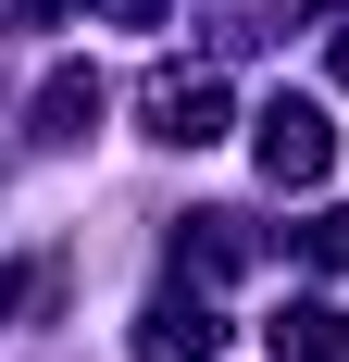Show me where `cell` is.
<instances>
[{"instance_id":"3957f363","label":"cell","mask_w":349,"mask_h":362,"mask_svg":"<svg viewBox=\"0 0 349 362\" xmlns=\"http://www.w3.org/2000/svg\"><path fill=\"white\" fill-rule=\"evenodd\" d=\"M349 350V325L324 313V300H300V313H275V362H337Z\"/></svg>"},{"instance_id":"52a82bcc","label":"cell","mask_w":349,"mask_h":362,"mask_svg":"<svg viewBox=\"0 0 349 362\" xmlns=\"http://www.w3.org/2000/svg\"><path fill=\"white\" fill-rule=\"evenodd\" d=\"M337 88H349V25H337Z\"/></svg>"},{"instance_id":"ba28073f","label":"cell","mask_w":349,"mask_h":362,"mask_svg":"<svg viewBox=\"0 0 349 362\" xmlns=\"http://www.w3.org/2000/svg\"><path fill=\"white\" fill-rule=\"evenodd\" d=\"M0 313H13V275H0Z\"/></svg>"},{"instance_id":"5b68a950","label":"cell","mask_w":349,"mask_h":362,"mask_svg":"<svg viewBox=\"0 0 349 362\" xmlns=\"http://www.w3.org/2000/svg\"><path fill=\"white\" fill-rule=\"evenodd\" d=\"M37 112H50V138H75V125L100 112V88H88V75H50V100H37Z\"/></svg>"},{"instance_id":"8992f818","label":"cell","mask_w":349,"mask_h":362,"mask_svg":"<svg viewBox=\"0 0 349 362\" xmlns=\"http://www.w3.org/2000/svg\"><path fill=\"white\" fill-rule=\"evenodd\" d=\"M312 262H337V275H349V213H324V225H312Z\"/></svg>"},{"instance_id":"277c9868","label":"cell","mask_w":349,"mask_h":362,"mask_svg":"<svg viewBox=\"0 0 349 362\" xmlns=\"http://www.w3.org/2000/svg\"><path fill=\"white\" fill-rule=\"evenodd\" d=\"M138 362H212V313H200V300H187V313H150Z\"/></svg>"},{"instance_id":"6da1fadb","label":"cell","mask_w":349,"mask_h":362,"mask_svg":"<svg viewBox=\"0 0 349 362\" xmlns=\"http://www.w3.org/2000/svg\"><path fill=\"white\" fill-rule=\"evenodd\" d=\"M324 163H337V138H324L312 100H275V112H262V175H275V187H312Z\"/></svg>"},{"instance_id":"7a4b0ae2","label":"cell","mask_w":349,"mask_h":362,"mask_svg":"<svg viewBox=\"0 0 349 362\" xmlns=\"http://www.w3.org/2000/svg\"><path fill=\"white\" fill-rule=\"evenodd\" d=\"M150 138H225V88H212V75H162V88H150Z\"/></svg>"}]
</instances>
